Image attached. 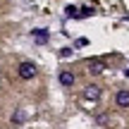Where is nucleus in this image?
<instances>
[{
    "label": "nucleus",
    "instance_id": "obj_7",
    "mask_svg": "<svg viewBox=\"0 0 129 129\" xmlns=\"http://www.w3.org/2000/svg\"><path fill=\"white\" fill-rule=\"evenodd\" d=\"M12 122H14V124H19V122H24V112H22V110H17V112L12 115Z\"/></svg>",
    "mask_w": 129,
    "mask_h": 129
},
{
    "label": "nucleus",
    "instance_id": "obj_1",
    "mask_svg": "<svg viewBox=\"0 0 129 129\" xmlns=\"http://www.w3.org/2000/svg\"><path fill=\"white\" fill-rule=\"evenodd\" d=\"M17 74H19V79H34L38 74V67L34 64L31 60H24V62H19V67H17Z\"/></svg>",
    "mask_w": 129,
    "mask_h": 129
},
{
    "label": "nucleus",
    "instance_id": "obj_3",
    "mask_svg": "<svg viewBox=\"0 0 129 129\" xmlns=\"http://www.w3.org/2000/svg\"><path fill=\"white\" fill-rule=\"evenodd\" d=\"M115 105L117 108H129V91L127 88H122V91L115 93Z\"/></svg>",
    "mask_w": 129,
    "mask_h": 129
},
{
    "label": "nucleus",
    "instance_id": "obj_8",
    "mask_svg": "<svg viewBox=\"0 0 129 129\" xmlns=\"http://www.w3.org/2000/svg\"><path fill=\"white\" fill-rule=\"evenodd\" d=\"M67 17H79V14H77V7H67Z\"/></svg>",
    "mask_w": 129,
    "mask_h": 129
},
{
    "label": "nucleus",
    "instance_id": "obj_4",
    "mask_svg": "<svg viewBox=\"0 0 129 129\" xmlns=\"http://www.w3.org/2000/svg\"><path fill=\"white\" fill-rule=\"evenodd\" d=\"M57 79H60V84H62L64 88L74 86V74L69 72V69H62V72H60V77H57Z\"/></svg>",
    "mask_w": 129,
    "mask_h": 129
},
{
    "label": "nucleus",
    "instance_id": "obj_5",
    "mask_svg": "<svg viewBox=\"0 0 129 129\" xmlns=\"http://www.w3.org/2000/svg\"><path fill=\"white\" fill-rule=\"evenodd\" d=\"M103 69H105V62H103V60H91V62H88V72H91V74H101Z\"/></svg>",
    "mask_w": 129,
    "mask_h": 129
},
{
    "label": "nucleus",
    "instance_id": "obj_6",
    "mask_svg": "<svg viewBox=\"0 0 129 129\" xmlns=\"http://www.w3.org/2000/svg\"><path fill=\"white\" fill-rule=\"evenodd\" d=\"M34 41L36 43H48V31H43V29L34 31Z\"/></svg>",
    "mask_w": 129,
    "mask_h": 129
},
{
    "label": "nucleus",
    "instance_id": "obj_9",
    "mask_svg": "<svg viewBox=\"0 0 129 129\" xmlns=\"http://www.w3.org/2000/svg\"><path fill=\"white\" fill-rule=\"evenodd\" d=\"M60 55H62V57H69V55H72V50H69V48H62Z\"/></svg>",
    "mask_w": 129,
    "mask_h": 129
},
{
    "label": "nucleus",
    "instance_id": "obj_2",
    "mask_svg": "<svg viewBox=\"0 0 129 129\" xmlns=\"http://www.w3.org/2000/svg\"><path fill=\"white\" fill-rule=\"evenodd\" d=\"M101 98V86H96V84H88L86 88H84V101H98Z\"/></svg>",
    "mask_w": 129,
    "mask_h": 129
}]
</instances>
